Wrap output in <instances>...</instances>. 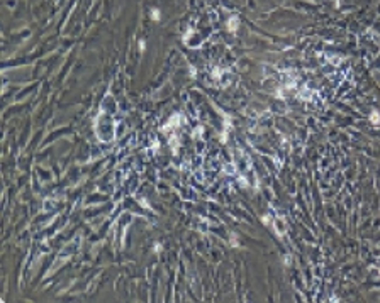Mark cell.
Listing matches in <instances>:
<instances>
[{
  "label": "cell",
  "mask_w": 380,
  "mask_h": 303,
  "mask_svg": "<svg viewBox=\"0 0 380 303\" xmlns=\"http://www.w3.org/2000/svg\"><path fill=\"white\" fill-rule=\"evenodd\" d=\"M236 26H238V19L234 17L233 20H229V29H231V31H234V29H236Z\"/></svg>",
  "instance_id": "6da1fadb"
},
{
  "label": "cell",
  "mask_w": 380,
  "mask_h": 303,
  "mask_svg": "<svg viewBox=\"0 0 380 303\" xmlns=\"http://www.w3.org/2000/svg\"><path fill=\"white\" fill-rule=\"evenodd\" d=\"M158 14H160L158 10H153V19H155V20H158V19H160V15H158Z\"/></svg>",
  "instance_id": "7a4b0ae2"
},
{
  "label": "cell",
  "mask_w": 380,
  "mask_h": 303,
  "mask_svg": "<svg viewBox=\"0 0 380 303\" xmlns=\"http://www.w3.org/2000/svg\"><path fill=\"white\" fill-rule=\"evenodd\" d=\"M372 120H379V115H377V114H375V112H373V114H372Z\"/></svg>",
  "instance_id": "3957f363"
}]
</instances>
